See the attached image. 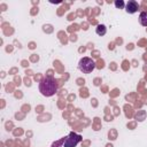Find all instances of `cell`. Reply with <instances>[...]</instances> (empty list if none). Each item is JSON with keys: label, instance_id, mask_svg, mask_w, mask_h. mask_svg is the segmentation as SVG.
Here are the masks:
<instances>
[{"label": "cell", "instance_id": "6da1fadb", "mask_svg": "<svg viewBox=\"0 0 147 147\" xmlns=\"http://www.w3.org/2000/svg\"><path fill=\"white\" fill-rule=\"evenodd\" d=\"M59 88V84L52 76L44 77L39 83V92L44 96H53Z\"/></svg>", "mask_w": 147, "mask_h": 147}, {"label": "cell", "instance_id": "7a4b0ae2", "mask_svg": "<svg viewBox=\"0 0 147 147\" xmlns=\"http://www.w3.org/2000/svg\"><path fill=\"white\" fill-rule=\"evenodd\" d=\"M95 62L94 60H92L88 56H84L79 60L78 62V69L83 72V74H91L94 69H95Z\"/></svg>", "mask_w": 147, "mask_h": 147}, {"label": "cell", "instance_id": "3957f363", "mask_svg": "<svg viewBox=\"0 0 147 147\" xmlns=\"http://www.w3.org/2000/svg\"><path fill=\"white\" fill-rule=\"evenodd\" d=\"M82 136L75 132H70L67 137H64L63 141V147H76L80 141H82Z\"/></svg>", "mask_w": 147, "mask_h": 147}, {"label": "cell", "instance_id": "277c9868", "mask_svg": "<svg viewBox=\"0 0 147 147\" xmlns=\"http://www.w3.org/2000/svg\"><path fill=\"white\" fill-rule=\"evenodd\" d=\"M139 9V5L136 0H129L125 3V11L127 14H134L136 11H138Z\"/></svg>", "mask_w": 147, "mask_h": 147}, {"label": "cell", "instance_id": "5b68a950", "mask_svg": "<svg viewBox=\"0 0 147 147\" xmlns=\"http://www.w3.org/2000/svg\"><path fill=\"white\" fill-rule=\"evenodd\" d=\"M95 32H96V34L98 36H105L106 34V32H107V28H106V25L105 24H99L96 28H95Z\"/></svg>", "mask_w": 147, "mask_h": 147}, {"label": "cell", "instance_id": "8992f818", "mask_svg": "<svg viewBox=\"0 0 147 147\" xmlns=\"http://www.w3.org/2000/svg\"><path fill=\"white\" fill-rule=\"evenodd\" d=\"M139 23L142 26H147V11H141L139 15Z\"/></svg>", "mask_w": 147, "mask_h": 147}, {"label": "cell", "instance_id": "52a82bcc", "mask_svg": "<svg viewBox=\"0 0 147 147\" xmlns=\"http://www.w3.org/2000/svg\"><path fill=\"white\" fill-rule=\"evenodd\" d=\"M114 5H115V7H116V8H119V9L125 8V3H124V1H123V0H115Z\"/></svg>", "mask_w": 147, "mask_h": 147}]
</instances>
